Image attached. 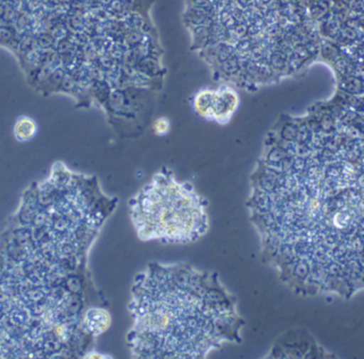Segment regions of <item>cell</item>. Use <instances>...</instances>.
Wrapping results in <instances>:
<instances>
[{
  "label": "cell",
  "mask_w": 364,
  "mask_h": 359,
  "mask_svg": "<svg viewBox=\"0 0 364 359\" xmlns=\"http://www.w3.org/2000/svg\"><path fill=\"white\" fill-rule=\"evenodd\" d=\"M246 208L261 258L299 296L364 290V96L336 91L263 141Z\"/></svg>",
  "instance_id": "cell-1"
},
{
  "label": "cell",
  "mask_w": 364,
  "mask_h": 359,
  "mask_svg": "<svg viewBox=\"0 0 364 359\" xmlns=\"http://www.w3.org/2000/svg\"><path fill=\"white\" fill-rule=\"evenodd\" d=\"M119 200L97 177L53 164L0 232V358H83L85 311L107 305L89 254Z\"/></svg>",
  "instance_id": "cell-2"
},
{
  "label": "cell",
  "mask_w": 364,
  "mask_h": 359,
  "mask_svg": "<svg viewBox=\"0 0 364 359\" xmlns=\"http://www.w3.org/2000/svg\"><path fill=\"white\" fill-rule=\"evenodd\" d=\"M155 0H0V49L38 95L97 109L119 136L151 123L166 83Z\"/></svg>",
  "instance_id": "cell-3"
},
{
  "label": "cell",
  "mask_w": 364,
  "mask_h": 359,
  "mask_svg": "<svg viewBox=\"0 0 364 359\" xmlns=\"http://www.w3.org/2000/svg\"><path fill=\"white\" fill-rule=\"evenodd\" d=\"M183 23L213 80L250 93L320 57L308 0H184Z\"/></svg>",
  "instance_id": "cell-4"
},
{
  "label": "cell",
  "mask_w": 364,
  "mask_h": 359,
  "mask_svg": "<svg viewBox=\"0 0 364 359\" xmlns=\"http://www.w3.org/2000/svg\"><path fill=\"white\" fill-rule=\"evenodd\" d=\"M128 309L134 358H205L243 343L237 298L218 273L190 264H147L134 279Z\"/></svg>",
  "instance_id": "cell-5"
},
{
  "label": "cell",
  "mask_w": 364,
  "mask_h": 359,
  "mask_svg": "<svg viewBox=\"0 0 364 359\" xmlns=\"http://www.w3.org/2000/svg\"><path fill=\"white\" fill-rule=\"evenodd\" d=\"M129 213L142 241L188 245L209 230L207 200L168 168L156 173L129 200Z\"/></svg>",
  "instance_id": "cell-6"
},
{
  "label": "cell",
  "mask_w": 364,
  "mask_h": 359,
  "mask_svg": "<svg viewBox=\"0 0 364 359\" xmlns=\"http://www.w3.org/2000/svg\"><path fill=\"white\" fill-rule=\"evenodd\" d=\"M320 57L333 70L337 91L364 96V0H308Z\"/></svg>",
  "instance_id": "cell-7"
},
{
  "label": "cell",
  "mask_w": 364,
  "mask_h": 359,
  "mask_svg": "<svg viewBox=\"0 0 364 359\" xmlns=\"http://www.w3.org/2000/svg\"><path fill=\"white\" fill-rule=\"evenodd\" d=\"M239 93L235 87L222 85L218 89L199 90L192 98L193 110L205 121L227 125L240 107Z\"/></svg>",
  "instance_id": "cell-8"
},
{
  "label": "cell",
  "mask_w": 364,
  "mask_h": 359,
  "mask_svg": "<svg viewBox=\"0 0 364 359\" xmlns=\"http://www.w3.org/2000/svg\"><path fill=\"white\" fill-rule=\"evenodd\" d=\"M82 324L85 332L96 339L111 328L112 316L106 307L93 305L85 311Z\"/></svg>",
  "instance_id": "cell-9"
},
{
  "label": "cell",
  "mask_w": 364,
  "mask_h": 359,
  "mask_svg": "<svg viewBox=\"0 0 364 359\" xmlns=\"http://www.w3.org/2000/svg\"><path fill=\"white\" fill-rule=\"evenodd\" d=\"M38 132V126L32 117H23L17 119L13 127V134L15 140L18 142H28L36 136Z\"/></svg>",
  "instance_id": "cell-10"
},
{
  "label": "cell",
  "mask_w": 364,
  "mask_h": 359,
  "mask_svg": "<svg viewBox=\"0 0 364 359\" xmlns=\"http://www.w3.org/2000/svg\"><path fill=\"white\" fill-rule=\"evenodd\" d=\"M170 129V121H168V119H166V117H160V119H156L153 123V130L157 136H166V134H168Z\"/></svg>",
  "instance_id": "cell-11"
}]
</instances>
